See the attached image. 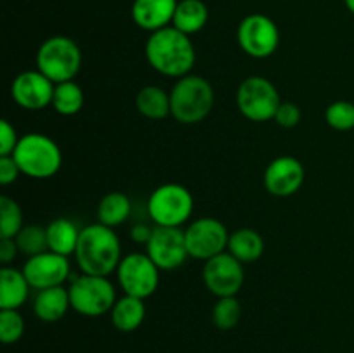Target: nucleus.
Returning <instances> with one entry per match:
<instances>
[{
  "mask_svg": "<svg viewBox=\"0 0 354 353\" xmlns=\"http://www.w3.org/2000/svg\"><path fill=\"white\" fill-rule=\"evenodd\" d=\"M30 287L23 270L9 265L2 266L0 269V310H17L23 307Z\"/></svg>",
  "mask_w": 354,
  "mask_h": 353,
  "instance_id": "nucleus-18",
  "label": "nucleus"
},
{
  "mask_svg": "<svg viewBox=\"0 0 354 353\" xmlns=\"http://www.w3.org/2000/svg\"><path fill=\"white\" fill-rule=\"evenodd\" d=\"M75 258L83 273L109 277L111 273L116 272L123 258L120 237L107 225H86L80 232Z\"/></svg>",
  "mask_w": 354,
  "mask_h": 353,
  "instance_id": "nucleus-2",
  "label": "nucleus"
},
{
  "mask_svg": "<svg viewBox=\"0 0 354 353\" xmlns=\"http://www.w3.org/2000/svg\"><path fill=\"white\" fill-rule=\"evenodd\" d=\"M242 307L235 296L218 298L213 307V324L220 331H230L241 322Z\"/></svg>",
  "mask_w": 354,
  "mask_h": 353,
  "instance_id": "nucleus-29",
  "label": "nucleus"
},
{
  "mask_svg": "<svg viewBox=\"0 0 354 353\" xmlns=\"http://www.w3.org/2000/svg\"><path fill=\"white\" fill-rule=\"evenodd\" d=\"M152 232H154V228L149 227L147 224H138V225H133V228H131V239H133L135 242H138V244H147L149 239H151Z\"/></svg>",
  "mask_w": 354,
  "mask_h": 353,
  "instance_id": "nucleus-36",
  "label": "nucleus"
},
{
  "mask_svg": "<svg viewBox=\"0 0 354 353\" xmlns=\"http://www.w3.org/2000/svg\"><path fill=\"white\" fill-rule=\"evenodd\" d=\"M55 83L50 82L38 69L23 71L14 78L10 85V96L14 102L26 111H40L52 106Z\"/></svg>",
  "mask_w": 354,
  "mask_h": 353,
  "instance_id": "nucleus-15",
  "label": "nucleus"
},
{
  "mask_svg": "<svg viewBox=\"0 0 354 353\" xmlns=\"http://www.w3.org/2000/svg\"><path fill=\"white\" fill-rule=\"evenodd\" d=\"M80 228L69 218H55L47 225L48 251L62 256L75 255L80 241Z\"/></svg>",
  "mask_w": 354,
  "mask_h": 353,
  "instance_id": "nucleus-22",
  "label": "nucleus"
},
{
  "mask_svg": "<svg viewBox=\"0 0 354 353\" xmlns=\"http://www.w3.org/2000/svg\"><path fill=\"white\" fill-rule=\"evenodd\" d=\"M121 353H130V352H121Z\"/></svg>",
  "mask_w": 354,
  "mask_h": 353,
  "instance_id": "nucleus-38",
  "label": "nucleus"
},
{
  "mask_svg": "<svg viewBox=\"0 0 354 353\" xmlns=\"http://www.w3.org/2000/svg\"><path fill=\"white\" fill-rule=\"evenodd\" d=\"M71 308L85 317H100L113 310L116 303V289L107 277L82 275L75 277L69 284Z\"/></svg>",
  "mask_w": 354,
  "mask_h": 353,
  "instance_id": "nucleus-7",
  "label": "nucleus"
},
{
  "mask_svg": "<svg viewBox=\"0 0 354 353\" xmlns=\"http://www.w3.org/2000/svg\"><path fill=\"white\" fill-rule=\"evenodd\" d=\"M159 272V266L149 258L147 253H130L118 265V284L124 294L145 300L158 289Z\"/></svg>",
  "mask_w": 354,
  "mask_h": 353,
  "instance_id": "nucleus-9",
  "label": "nucleus"
},
{
  "mask_svg": "<svg viewBox=\"0 0 354 353\" xmlns=\"http://www.w3.org/2000/svg\"><path fill=\"white\" fill-rule=\"evenodd\" d=\"M325 121L337 132L354 130V104L349 100H335L325 109Z\"/></svg>",
  "mask_w": 354,
  "mask_h": 353,
  "instance_id": "nucleus-30",
  "label": "nucleus"
},
{
  "mask_svg": "<svg viewBox=\"0 0 354 353\" xmlns=\"http://www.w3.org/2000/svg\"><path fill=\"white\" fill-rule=\"evenodd\" d=\"M147 210L158 227H182L194 213V196L185 185L162 183L152 190Z\"/></svg>",
  "mask_w": 354,
  "mask_h": 353,
  "instance_id": "nucleus-6",
  "label": "nucleus"
},
{
  "mask_svg": "<svg viewBox=\"0 0 354 353\" xmlns=\"http://www.w3.org/2000/svg\"><path fill=\"white\" fill-rule=\"evenodd\" d=\"M83 104H85V93L78 83L69 80L55 85L54 97H52V107L55 113L61 116H75L83 109Z\"/></svg>",
  "mask_w": 354,
  "mask_h": 353,
  "instance_id": "nucleus-26",
  "label": "nucleus"
},
{
  "mask_svg": "<svg viewBox=\"0 0 354 353\" xmlns=\"http://www.w3.org/2000/svg\"><path fill=\"white\" fill-rule=\"evenodd\" d=\"M344 3H346V7L349 9V12L354 14V0H344Z\"/></svg>",
  "mask_w": 354,
  "mask_h": 353,
  "instance_id": "nucleus-37",
  "label": "nucleus"
},
{
  "mask_svg": "<svg viewBox=\"0 0 354 353\" xmlns=\"http://www.w3.org/2000/svg\"><path fill=\"white\" fill-rule=\"evenodd\" d=\"M82 61L83 57L78 44L73 38L62 35L47 38L38 47L35 57L38 71L44 73L55 85L75 78L82 68Z\"/></svg>",
  "mask_w": 354,
  "mask_h": 353,
  "instance_id": "nucleus-5",
  "label": "nucleus"
},
{
  "mask_svg": "<svg viewBox=\"0 0 354 353\" xmlns=\"http://www.w3.org/2000/svg\"><path fill=\"white\" fill-rule=\"evenodd\" d=\"M21 173L30 179H50L61 170L62 152L57 142L45 134H26L12 152Z\"/></svg>",
  "mask_w": 354,
  "mask_h": 353,
  "instance_id": "nucleus-4",
  "label": "nucleus"
},
{
  "mask_svg": "<svg viewBox=\"0 0 354 353\" xmlns=\"http://www.w3.org/2000/svg\"><path fill=\"white\" fill-rule=\"evenodd\" d=\"M207 19H209V10L203 0H180L171 26L190 37L199 33L207 24Z\"/></svg>",
  "mask_w": 354,
  "mask_h": 353,
  "instance_id": "nucleus-24",
  "label": "nucleus"
},
{
  "mask_svg": "<svg viewBox=\"0 0 354 353\" xmlns=\"http://www.w3.org/2000/svg\"><path fill=\"white\" fill-rule=\"evenodd\" d=\"M171 116L178 123L196 125L206 120L214 106V90L204 76L185 75L169 90Z\"/></svg>",
  "mask_w": 354,
  "mask_h": 353,
  "instance_id": "nucleus-3",
  "label": "nucleus"
},
{
  "mask_svg": "<svg viewBox=\"0 0 354 353\" xmlns=\"http://www.w3.org/2000/svg\"><path fill=\"white\" fill-rule=\"evenodd\" d=\"M21 175V170L17 166L16 159L12 156H0V183L10 185L16 182Z\"/></svg>",
  "mask_w": 354,
  "mask_h": 353,
  "instance_id": "nucleus-34",
  "label": "nucleus"
},
{
  "mask_svg": "<svg viewBox=\"0 0 354 353\" xmlns=\"http://www.w3.org/2000/svg\"><path fill=\"white\" fill-rule=\"evenodd\" d=\"M17 253H19V249H17V244L14 239L0 237V263H2V266L9 265L16 258Z\"/></svg>",
  "mask_w": 354,
  "mask_h": 353,
  "instance_id": "nucleus-35",
  "label": "nucleus"
},
{
  "mask_svg": "<svg viewBox=\"0 0 354 353\" xmlns=\"http://www.w3.org/2000/svg\"><path fill=\"white\" fill-rule=\"evenodd\" d=\"M19 138L16 128L9 123V120L0 121V156H12Z\"/></svg>",
  "mask_w": 354,
  "mask_h": 353,
  "instance_id": "nucleus-33",
  "label": "nucleus"
},
{
  "mask_svg": "<svg viewBox=\"0 0 354 353\" xmlns=\"http://www.w3.org/2000/svg\"><path fill=\"white\" fill-rule=\"evenodd\" d=\"M24 334V318L17 310H0V341L14 345Z\"/></svg>",
  "mask_w": 354,
  "mask_h": 353,
  "instance_id": "nucleus-31",
  "label": "nucleus"
},
{
  "mask_svg": "<svg viewBox=\"0 0 354 353\" xmlns=\"http://www.w3.org/2000/svg\"><path fill=\"white\" fill-rule=\"evenodd\" d=\"M71 307L69 289L62 286L38 291L33 301V311L41 322H57L68 314Z\"/></svg>",
  "mask_w": 354,
  "mask_h": 353,
  "instance_id": "nucleus-19",
  "label": "nucleus"
},
{
  "mask_svg": "<svg viewBox=\"0 0 354 353\" xmlns=\"http://www.w3.org/2000/svg\"><path fill=\"white\" fill-rule=\"evenodd\" d=\"M230 232L218 218L203 217L185 228V241L192 258L207 262L213 256L227 251Z\"/></svg>",
  "mask_w": 354,
  "mask_h": 353,
  "instance_id": "nucleus-11",
  "label": "nucleus"
},
{
  "mask_svg": "<svg viewBox=\"0 0 354 353\" xmlns=\"http://www.w3.org/2000/svg\"><path fill=\"white\" fill-rule=\"evenodd\" d=\"M178 0H133L131 19L145 31L162 30L173 23Z\"/></svg>",
  "mask_w": 354,
  "mask_h": 353,
  "instance_id": "nucleus-17",
  "label": "nucleus"
},
{
  "mask_svg": "<svg viewBox=\"0 0 354 353\" xmlns=\"http://www.w3.org/2000/svg\"><path fill=\"white\" fill-rule=\"evenodd\" d=\"M23 273L28 279L33 289L41 291L48 287L62 286L69 279V266L68 256L57 255L54 251H44L40 255L30 256L23 265Z\"/></svg>",
  "mask_w": 354,
  "mask_h": 353,
  "instance_id": "nucleus-14",
  "label": "nucleus"
},
{
  "mask_svg": "<svg viewBox=\"0 0 354 353\" xmlns=\"http://www.w3.org/2000/svg\"><path fill=\"white\" fill-rule=\"evenodd\" d=\"M303 113H301V107L294 102H282L277 109L275 118L277 125H280L282 128H294L299 125Z\"/></svg>",
  "mask_w": 354,
  "mask_h": 353,
  "instance_id": "nucleus-32",
  "label": "nucleus"
},
{
  "mask_svg": "<svg viewBox=\"0 0 354 353\" xmlns=\"http://www.w3.org/2000/svg\"><path fill=\"white\" fill-rule=\"evenodd\" d=\"M131 213V203L130 197L127 194L114 190V192L106 194L100 199L99 208H97V217H99V224L107 225V227L114 228L118 225L124 224L130 218Z\"/></svg>",
  "mask_w": 354,
  "mask_h": 353,
  "instance_id": "nucleus-25",
  "label": "nucleus"
},
{
  "mask_svg": "<svg viewBox=\"0 0 354 353\" xmlns=\"http://www.w3.org/2000/svg\"><path fill=\"white\" fill-rule=\"evenodd\" d=\"M304 166L294 156H279L266 166L263 182L272 196L289 197L304 183Z\"/></svg>",
  "mask_w": 354,
  "mask_h": 353,
  "instance_id": "nucleus-16",
  "label": "nucleus"
},
{
  "mask_svg": "<svg viewBox=\"0 0 354 353\" xmlns=\"http://www.w3.org/2000/svg\"><path fill=\"white\" fill-rule=\"evenodd\" d=\"M19 253L26 255L28 258L40 253L47 251V227H40V225H24L21 228L19 234L14 237Z\"/></svg>",
  "mask_w": 354,
  "mask_h": 353,
  "instance_id": "nucleus-28",
  "label": "nucleus"
},
{
  "mask_svg": "<svg viewBox=\"0 0 354 353\" xmlns=\"http://www.w3.org/2000/svg\"><path fill=\"white\" fill-rule=\"evenodd\" d=\"M237 40L249 57L266 59L279 48L280 31L275 21L265 14H249L239 24Z\"/></svg>",
  "mask_w": 354,
  "mask_h": 353,
  "instance_id": "nucleus-10",
  "label": "nucleus"
},
{
  "mask_svg": "<svg viewBox=\"0 0 354 353\" xmlns=\"http://www.w3.org/2000/svg\"><path fill=\"white\" fill-rule=\"evenodd\" d=\"M145 314L147 310H145V303L142 298L124 294L114 303L113 310H111V320L120 332H133L142 325Z\"/></svg>",
  "mask_w": 354,
  "mask_h": 353,
  "instance_id": "nucleus-20",
  "label": "nucleus"
},
{
  "mask_svg": "<svg viewBox=\"0 0 354 353\" xmlns=\"http://www.w3.org/2000/svg\"><path fill=\"white\" fill-rule=\"evenodd\" d=\"M353 227H354V224H353Z\"/></svg>",
  "mask_w": 354,
  "mask_h": 353,
  "instance_id": "nucleus-39",
  "label": "nucleus"
},
{
  "mask_svg": "<svg viewBox=\"0 0 354 353\" xmlns=\"http://www.w3.org/2000/svg\"><path fill=\"white\" fill-rule=\"evenodd\" d=\"M204 286L218 298L235 296L244 286V263L239 262L228 251L204 262Z\"/></svg>",
  "mask_w": 354,
  "mask_h": 353,
  "instance_id": "nucleus-12",
  "label": "nucleus"
},
{
  "mask_svg": "<svg viewBox=\"0 0 354 353\" xmlns=\"http://www.w3.org/2000/svg\"><path fill=\"white\" fill-rule=\"evenodd\" d=\"M237 107L242 116L254 123H263L275 118L277 109L282 104L277 87L265 76H248L239 85Z\"/></svg>",
  "mask_w": 354,
  "mask_h": 353,
  "instance_id": "nucleus-8",
  "label": "nucleus"
},
{
  "mask_svg": "<svg viewBox=\"0 0 354 353\" xmlns=\"http://www.w3.org/2000/svg\"><path fill=\"white\" fill-rule=\"evenodd\" d=\"M227 251L241 263H254L265 253V241L254 228H239L230 234Z\"/></svg>",
  "mask_w": 354,
  "mask_h": 353,
  "instance_id": "nucleus-21",
  "label": "nucleus"
},
{
  "mask_svg": "<svg viewBox=\"0 0 354 353\" xmlns=\"http://www.w3.org/2000/svg\"><path fill=\"white\" fill-rule=\"evenodd\" d=\"M149 258L159 266V270H175L189 258L185 230L180 227H158L156 225L151 239L145 244Z\"/></svg>",
  "mask_w": 354,
  "mask_h": 353,
  "instance_id": "nucleus-13",
  "label": "nucleus"
},
{
  "mask_svg": "<svg viewBox=\"0 0 354 353\" xmlns=\"http://www.w3.org/2000/svg\"><path fill=\"white\" fill-rule=\"evenodd\" d=\"M145 59L151 68L161 75L182 78L190 75V69L196 64V48L189 35L175 26H166L147 38Z\"/></svg>",
  "mask_w": 354,
  "mask_h": 353,
  "instance_id": "nucleus-1",
  "label": "nucleus"
},
{
  "mask_svg": "<svg viewBox=\"0 0 354 353\" xmlns=\"http://www.w3.org/2000/svg\"><path fill=\"white\" fill-rule=\"evenodd\" d=\"M137 111L149 120H165L171 116V100L169 92L158 85H147L138 90L135 97Z\"/></svg>",
  "mask_w": 354,
  "mask_h": 353,
  "instance_id": "nucleus-23",
  "label": "nucleus"
},
{
  "mask_svg": "<svg viewBox=\"0 0 354 353\" xmlns=\"http://www.w3.org/2000/svg\"><path fill=\"white\" fill-rule=\"evenodd\" d=\"M23 210L12 197H0V237L14 239L23 228Z\"/></svg>",
  "mask_w": 354,
  "mask_h": 353,
  "instance_id": "nucleus-27",
  "label": "nucleus"
}]
</instances>
